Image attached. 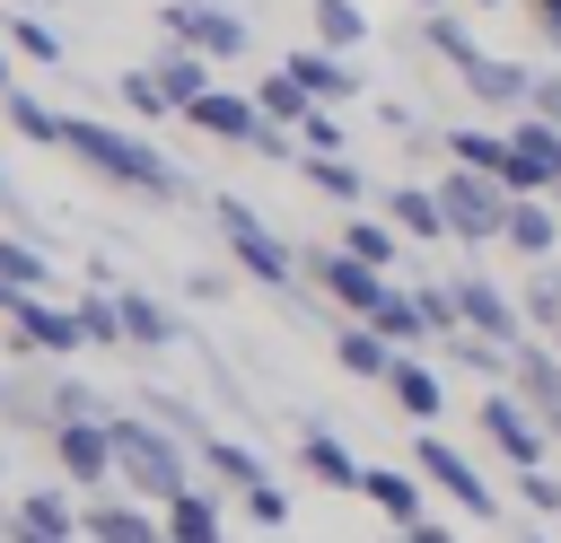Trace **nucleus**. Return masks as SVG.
<instances>
[{"mask_svg":"<svg viewBox=\"0 0 561 543\" xmlns=\"http://www.w3.org/2000/svg\"><path fill=\"white\" fill-rule=\"evenodd\" d=\"M61 149H70L79 166H96L105 184H131V193H149V201H184V193H193L149 140H131V131H114V123H96V114H61Z\"/></svg>","mask_w":561,"mask_h":543,"instance_id":"1","label":"nucleus"},{"mask_svg":"<svg viewBox=\"0 0 561 543\" xmlns=\"http://www.w3.org/2000/svg\"><path fill=\"white\" fill-rule=\"evenodd\" d=\"M105 438H114V473H123L140 499L175 508V499L193 490V473H184V438H167L158 420H131V412H114V420H105Z\"/></svg>","mask_w":561,"mask_h":543,"instance_id":"2","label":"nucleus"},{"mask_svg":"<svg viewBox=\"0 0 561 543\" xmlns=\"http://www.w3.org/2000/svg\"><path fill=\"white\" fill-rule=\"evenodd\" d=\"M210 219H219L228 254H237V263H245V272H254L263 289H280V298H289V307L307 315V298H298V254H289V245H280V236L263 228V210H254V201H237V193H210Z\"/></svg>","mask_w":561,"mask_h":543,"instance_id":"3","label":"nucleus"},{"mask_svg":"<svg viewBox=\"0 0 561 543\" xmlns=\"http://www.w3.org/2000/svg\"><path fill=\"white\" fill-rule=\"evenodd\" d=\"M430 193H438V210H447V236H465V245H491V236L508 228V210H517V193H508L500 175H473V166H447Z\"/></svg>","mask_w":561,"mask_h":543,"instance_id":"4","label":"nucleus"},{"mask_svg":"<svg viewBox=\"0 0 561 543\" xmlns=\"http://www.w3.org/2000/svg\"><path fill=\"white\" fill-rule=\"evenodd\" d=\"M298 272H307V280H316V289L342 307V324H368V315L394 298V280H386V272H368V263H359V254H342V245L298 254Z\"/></svg>","mask_w":561,"mask_h":543,"instance_id":"5","label":"nucleus"},{"mask_svg":"<svg viewBox=\"0 0 561 543\" xmlns=\"http://www.w3.org/2000/svg\"><path fill=\"white\" fill-rule=\"evenodd\" d=\"M482 438L508 455V473H543V455H552L543 412H535V403H517L508 385H491V394H482Z\"/></svg>","mask_w":561,"mask_h":543,"instance_id":"6","label":"nucleus"},{"mask_svg":"<svg viewBox=\"0 0 561 543\" xmlns=\"http://www.w3.org/2000/svg\"><path fill=\"white\" fill-rule=\"evenodd\" d=\"M412 473H421L430 490H447V499H456L465 517H482V525L500 517V490H491V482L473 473V455H456V447H447L438 429H421V438H412Z\"/></svg>","mask_w":561,"mask_h":543,"instance_id":"7","label":"nucleus"},{"mask_svg":"<svg viewBox=\"0 0 561 543\" xmlns=\"http://www.w3.org/2000/svg\"><path fill=\"white\" fill-rule=\"evenodd\" d=\"M158 26H167L175 44H193L202 61H237V53L254 44V26H245L237 9H219V0H167V9H158Z\"/></svg>","mask_w":561,"mask_h":543,"instance_id":"8","label":"nucleus"},{"mask_svg":"<svg viewBox=\"0 0 561 543\" xmlns=\"http://www.w3.org/2000/svg\"><path fill=\"white\" fill-rule=\"evenodd\" d=\"M447 289H456V324H465V333H482V342H500V350H526V342H535V333H526V307H517L500 280L456 272Z\"/></svg>","mask_w":561,"mask_h":543,"instance_id":"9","label":"nucleus"},{"mask_svg":"<svg viewBox=\"0 0 561 543\" xmlns=\"http://www.w3.org/2000/svg\"><path fill=\"white\" fill-rule=\"evenodd\" d=\"M359 499H368L394 534L430 525V508H421V473H403V464H368V473H359Z\"/></svg>","mask_w":561,"mask_h":543,"instance_id":"10","label":"nucleus"},{"mask_svg":"<svg viewBox=\"0 0 561 543\" xmlns=\"http://www.w3.org/2000/svg\"><path fill=\"white\" fill-rule=\"evenodd\" d=\"M280 70H289V79H298L316 105H351V96H359V70H351L342 53H324V44H298Z\"/></svg>","mask_w":561,"mask_h":543,"instance_id":"11","label":"nucleus"},{"mask_svg":"<svg viewBox=\"0 0 561 543\" xmlns=\"http://www.w3.org/2000/svg\"><path fill=\"white\" fill-rule=\"evenodd\" d=\"M53 455H61L70 482H114V438H105V420H61V429H53Z\"/></svg>","mask_w":561,"mask_h":543,"instance_id":"12","label":"nucleus"},{"mask_svg":"<svg viewBox=\"0 0 561 543\" xmlns=\"http://www.w3.org/2000/svg\"><path fill=\"white\" fill-rule=\"evenodd\" d=\"M465 79V96H482V105H535V79H526V61H500V53H482L473 70H456Z\"/></svg>","mask_w":561,"mask_h":543,"instance_id":"13","label":"nucleus"},{"mask_svg":"<svg viewBox=\"0 0 561 543\" xmlns=\"http://www.w3.org/2000/svg\"><path fill=\"white\" fill-rule=\"evenodd\" d=\"M298 455H307V473H316L324 490H359V473H368V464H359L324 420H307V429H298Z\"/></svg>","mask_w":561,"mask_h":543,"instance_id":"14","label":"nucleus"},{"mask_svg":"<svg viewBox=\"0 0 561 543\" xmlns=\"http://www.w3.org/2000/svg\"><path fill=\"white\" fill-rule=\"evenodd\" d=\"M508 394H517V403H535V412L552 420V412H561V350L526 342V350H517V368H508Z\"/></svg>","mask_w":561,"mask_h":543,"instance_id":"15","label":"nucleus"},{"mask_svg":"<svg viewBox=\"0 0 561 543\" xmlns=\"http://www.w3.org/2000/svg\"><path fill=\"white\" fill-rule=\"evenodd\" d=\"M149 70H158V88H167V105H175V114H193V105L210 96V61H202L193 44H167Z\"/></svg>","mask_w":561,"mask_h":543,"instance_id":"16","label":"nucleus"},{"mask_svg":"<svg viewBox=\"0 0 561 543\" xmlns=\"http://www.w3.org/2000/svg\"><path fill=\"white\" fill-rule=\"evenodd\" d=\"M333 359H342V368H351V377H368V385H386V377H394V359H403V350H394V342H386V333H368V324H333Z\"/></svg>","mask_w":561,"mask_h":543,"instance_id":"17","label":"nucleus"},{"mask_svg":"<svg viewBox=\"0 0 561 543\" xmlns=\"http://www.w3.org/2000/svg\"><path fill=\"white\" fill-rule=\"evenodd\" d=\"M114 307H123V342H140V350H167V342H184V324L149 298V289H114Z\"/></svg>","mask_w":561,"mask_h":543,"instance_id":"18","label":"nucleus"},{"mask_svg":"<svg viewBox=\"0 0 561 543\" xmlns=\"http://www.w3.org/2000/svg\"><path fill=\"white\" fill-rule=\"evenodd\" d=\"M193 455H202V464H210V473H219V482H228V490H237V499H245V490H263V482H272V473H263V455H254V447H237V438H219V429H210V438H202V447H193Z\"/></svg>","mask_w":561,"mask_h":543,"instance_id":"19","label":"nucleus"},{"mask_svg":"<svg viewBox=\"0 0 561 543\" xmlns=\"http://www.w3.org/2000/svg\"><path fill=\"white\" fill-rule=\"evenodd\" d=\"M79 534L88 543H167L140 508H123V499H96V508H79Z\"/></svg>","mask_w":561,"mask_h":543,"instance_id":"20","label":"nucleus"},{"mask_svg":"<svg viewBox=\"0 0 561 543\" xmlns=\"http://www.w3.org/2000/svg\"><path fill=\"white\" fill-rule=\"evenodd\" d=\"M500 245H517L526 263H552V245H561V219H552L543 201H517V210H508V228H500Z\"/></svg>","mask_w":561,"mask_h":543,"instance_id":"21","label":"nucleus"},{"mask_svg":"<svg viewBox=\"0 0 561 543\" xmlns=\"http://www.w3.org/2000/svg\"><path fill=\"white\" fill-rule=\"evenodd\" d=\"M386 394H394V403H403V412H412L421 429H430V420H438V403H447V385H438V377H430V368H421L412 350L394 359V377H386Z\"/></svg>","mask_w":561,"mask_h":543,"instance_id":"22","label":"nucleus"},{"mask_svg":"<svg viewBox=\"0 0 561 543\" xmlns=\"http://www.w3.org/2000/svg\"><path fill=\"white\" fill-rule=\"evenodd\" d=\"M386 210H394V228H403V236H421V245H430V236H447V210H438V193H430V184H394V193H386Z\"/></svg>","mask_w":561,"mask_h":543,"instance_id":"23","label":"nucleus"},{"mask_svg":"<svg viewBox=\"0 0 561 543\" xmlns=\"http://www.w3.org/2000/svg\"><path fill=\"white\" fill-rule=\"evenodd\" d=\"M254 105H263V123H280V131H298L307 114H316V96L289 79V70H272V79H254Z\"/></svg>","mask_w":561,"mask_h":543,"instance_id":"24","label":"nucleus"},{"mask_svg":"<svg viewBox=\"0 0 561 543\" xmlns=\"http://www.w3.org/2000/svg\"><path fill=\"white\" fill-rule=\"evenodd\" d=\"M342 254H359L368 272H394V263H403V236H394L386 219H351V228H342Z\"/></svg>","mask_w":561,"mask_h":543,"instance_id":"25","label":"nucleus"},{"mask_svg":"<svg viewBox=\"0 0 561 543\" xmlns=\"http://www.w3.org/2000/svg\"><path fill=\"white\" fill-rule=\"evenodd\" d=\"M167 543H219V499L210 490H184L167 508Z\"/></svg>","mask_w":561,"mask_h":543,"instance_id":"26","label":"nucleus"},{"mask_svg":"<svg viewBox=\"0 0 561 543\" xmlns=\"http://www.w3.org/2000/svg\"><path fill=\"white\" fill-rule=\"evenodd\" d=\"M368 333H386L394 350H412V342H430V324H421V298H412V289H394V298H386V307L368 315Z\"/></svg>","mask_w":561,"mask_h":543,"instance_id":"27","label":"nucleus"},{"mask_svg":"<svg viewBox=\"0 0 561 543\" xmlns=\"http://www.w3.org/2000/svg\"><path fill=\"white\" fill-rule=\"evenodd\" d=\"M140 412H149V420H158L167 438H184V447H202V438H210V420H202V412H193L184 394H158V385H149V394H140Z\"/></svg>","mask_w":561,"mask_h":543,"instance_id":"28","label":"nucleus"},{"mask_svg":"<svg viewBox=\"0 0 561 543\" xmlns=\"http://www.w3.org/2000/svg\"><path fill=\"white\" fill-rule=\"evenodd\" d=\"M298 175H307L316 193H333V201H359V193H368V175H359L351 158H298Z\"/></svg>","mask_w":561,"mask_h":543,"instance_id":"29","label":"nucleus"},{"mask_svg":"<svg viewBox=\"0 0 561 543\" xmlns=\"http://www.w3.org/2000/svg\"><path fill=\"white\" fill-rule=\"evenodd\" d=\"M316 35H324V53H351V44L368 35V18H359V0H316Z\"/></svg>","mask_w":561,"mask_h":543,"instance_id":"30","label":"nucleus"},{"mask_svg":"<svg viewBox=\"0 0 561 543\" xmlns=\"http://www.w3.org/2000/svg\"><path fill=\"white\" fill-rule=\"evenodd\" d=\"M0 280H9V289H26V298H35V289H53V263H44V254H35V245H18V236H0Z\"/></svg>","mask_w":561,"mask_h":543,"instance_id":"31","label":"nucleus"},{"mask_svg":"<svg viewBox=\"0 0 561 543\" xmlns=\"http://www.w3.org/2000/svg\"><path fill=\"white\" fill-rule=\"evenodd\" d=\"M0 114H9L26 140H53V149H61V114H53V105H35L26 88H9V96H0Z\"/></svg>","mask_w":561,"mask_h":543,"instance_id":"32","label":"nucleus"},{"mask_svg":"<svg viewBox=\"0 0 561 543\" xmlns=\"http://www.w3.org/2000/svg\"><path fill=\"white\" fill-rule=\"evenodd\" d=\"M447 149H456V166H473V175H500V166H508V140H491V131H447Z\"/></svg>","mask_w":561,"mask_h":543,"instance_id":"33","label":"nucleus"},{"mask_svg":"<svg viewBox=\"0 0 561 543\" xmlns=\"http://www.w3.org/2000/svg\"><path fill=\"white\" fill-rule=\"evenodd\" d=\"M18 525H35V534H61V543L79 534V517H70V499H61V490H35V499L18 508Z\"/></svg>","mask_w":561,"mask_h":543,"instance_id":"34","label":"nucleus"},{"mask_svg":"<svg viewBox=\"0 0 561 543\" xmlns=\"http://www.w3.org/2000/svg\"><path fill=\"white\" fill-rule=\"evenodd\" d=\"M114 96H123L140 123H149V114H175V105H167V88H158V70H123V79H114Z\"/></svg>","mask_w":561,"mask_h":543,"instance_id":"35","label":"nucleus"},{"mask_svg":"<svg viewBox=\"0 0 561 543\" xmlns=\"http://www.w3.org/2000/svg\"><path fill=\"white\" fill-rule=\"evenodd\" d=\"M430 44H438V53L456 61V70H473V61H482V44H473V35H465V26L447 18V9H430Z\"/></svg>","mask_w":561,"mask_h":543,"instance_id":"36","label":"nucleus"},{"mask_svg":"<svg viewBox=\"0 0 561 543\" xmlns=\"http://www.w3.org/2000/svg\"><path fill=\"white\" fill-rule=\"evenodd\" d=\"M9 44H18V53H35V61H61V35H53L44 18H26V9L9 18Z\"/></svg>","mask_w":561,"mask_h":543,"instance_id":"37","label":"nucleus"},{"mask_svg":"<svg viewBox=\"0 0 561 543\" xmlns=\"http://www.w3.org/2000/svg\"><path fill=\"white\" fill-rule=\"evenodd\" d=\"M70 315H79V333H88V342H123V307H114V298H79Z\"/></svg>","mask_w":561,"mask_h":543,"instance_id":"38","label":"nucleus"},{"mask_svg":"<svg viewBox=\"0 0 561 543\" xmlns=\"http://www.w3.org/2000/svg\"><path fill=\"white\" fill-rule=\"evenodd\" d=\"M245 517H254V525H289V499H280V482L245 490Z\"/></svg>","mask_w":561,"mask_h":543,"instance_id":"39","label":"nucleus"},{"mask_svg":"<svg viewBox=\"0 0 561 543\" xmlns=\"http://www.w3.org/2000/svg\"><path fill=\"white\" fill-rule=\"evenodd\" d=\"M526 114H543V123L561 131V70H552V79H535V105H526Z\"/></svg>","mask_w":561,"mask_h":543,"instance_id":"40","label":"nucleus"},{"mask_svg":"<svg viewBox=\"0 0 561 543\" xmlns=\"http://www.w3.org/2000/svg\"><path fill=\"white\" fill-rule=\"evenodd\" d=\"M535 26H543V35H561V0H535Z\"/></svg>","mask_w":561,"mask_h":543,"instance_id":"41","label":"nucleus"},{"mask_svg":"<svg viewBox=\"0 0 561 543\" xmlns=\"http://www.w3.org/2000/svg\"><path fill=\"white\" fill-rule=\"evenodd\" d=\"M412 543H456V525H438V517H430V525H412Z\"/></svg>","mask_w":561,"mask_h":543,"instance_id":"42","label":"nucleus"},{"mask_svg":"<svg viewBox=\"0 0 561 543\" xmlns=\"http://www.w3.org/2000/svg\"><path fill=\"white\" fill-rule=\"evenodd\" d=\"M9 543H61V534H35V525H9Z\"/></svg>","mask_w":561,"mask_h":543,"instance_id":"43","label":"nucleus"},{"mask_svg":"<svg viewBox=\"0 0 561 543\" xmlns=\"http://www.w3.org/2000/svg\"><path fill=\"white\" fill-rule=\"evenodd\" d=\"M9 88H18V70H9V44H0V96H9Z\"/></svg>","mask_w":561,"mask_h":543,"instance_id":"44","label":"nucleus"},{"mask_svg":"<svg viewBox=\"0 0 561 543\" xmlns=\"http://www.w3.org/2000/svg\"><path fill=\"white\" fill-rule=\"evenodd\" d=\"M0 210H18V184H9V175H0Z\"/></svg>","mask_w":561,"mask_h":543,"instance_id":"45","label":"nucleus"},{"mask_svg":"<svg viewBox=\"0 0 561 543\" xmlns=\"http://www.w3.org/2000/svg\"><path fill=\"white\" fill-rule=\"evenodd\" d=\"M535 342H543V350H561V324H543V333H535Z\"/></svg>","mask_w":561,"mask_h":543,"instance_id":"46","label":"nucleus"},{"mask_svg":"<svg viewBox=\"0 0 561 543\" xmlns=\"http://www.w3.org/2000/svg\"><path fill=\"white\" fill-rule=\"evenodd\" d=\"M543 429H552V447H561V412H552V420H543Z\"/></svg>","mask_w":561,"mask_h":543,"instance_id":"47","label":"nucleus"},{"mask_svg":"<svg viewBox=\"0 0 561 543\" xmlns=\"http://www.w3.org/2000/svg\"><path fill=\"white\" fill-rule=\"evenodd\" d=\"M386 543H412V534H386Z\"/></svg>","mask_w":561,"mask_h":543,"instance_id":"48","label":"nucleus"},{"mask_svg":"<svg viewBox=\"0 0 561 543\" xmlns=\"http://www.w3.org/2000/svg\"><path fill=\"white\" fill-rule=\"evenodd\" d=\"M517 543H543V534H517Z\"/></svg>","mask_w":561,"mask_h":543,"instance_id":"49","label":"nucleus"},{"mask_svg":"<svg viewBox=\"0 0 561 543\" xmlns=\"http://www.w3.org/2000/svg\"><path fill=\"white\" fill-rule=\"evenodd\" d=\"M430 9H438V0H430Z\"/></svg>","mask_w":561,"mask_h":543,"instance_id":"50","label":"nucleus"}]
</instances>
